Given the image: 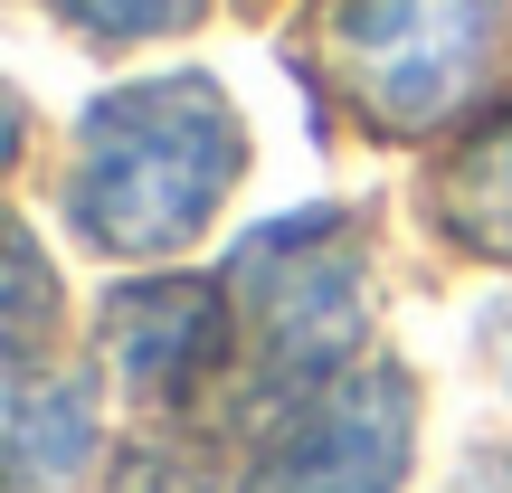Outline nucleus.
<instances>
[{
  "label": "nucleus",
  "instance_id": "obj_1",
  "mask_svg": "<svg viewBox=\"0 0 512 493\" xmlns=\"http://www.w3.org/2000/svg\"><path fill=\"white\" fill-rule=\"evenodd\" d=\"M238 181V114L209 76H162V86H124L76 124V171L67 209L95 247L152 256L181 247L190 228L219 209Z\"/></svg>",
  "mask_w": 512,
  "mask_h": 493
},
{
  "label": "nucleus",
  "instance_id": "obj_2",
  "mask_svg": "<svg viewBox=\"0 0 512 493\" xmlns=\"http://www.w3.org/2000/svg\"><path fill=\"white\" fill-rule=\"evenodd\" d=\"M503 0H323L313 67L370 133H427L484 86Z\"/></svg>",
  "mask_w": 512,
  "mask_h": 493
},
{
  "label": "nucleus",
  "instance_id": "obj_3",
  "mask_svg": "<svg viewBox=\"0 0 512 493\" xmlns=\"http://www.w3.org/2000/svg\"><path fill=\"white\" fill-rule=\"evenodd\" d=\"M228 294L256 313L285 370H313L332 342L361 332V238L342 219H275L228 256Z\"/></svg>",
  "mask_w": 512,
  "mask_h": 493
},
{
  "label": "nucleus",
  "instance_id": "obj_4",
  "mask_svg": "<svg viewBox=\"0 0 512 493\" xmlns=\"http://www.w3.org/2000/svg\"><path fill=\"white\" fill-rule=\"evenodd\" d=\"M399 475H408V389L389 370H361L294 408V427L256 456L247 493H399Z\"/></svg>",
  "mask_w": 512,
  "mask_h": 493
},
{
  "label": "nucleus",
  "instance_id": "obj_5",
  "mask_svg": "<svg viewBox=\"0 0 512 493\" xmlns=\"http://www.w3.org/2000/svg\"><path fill=\"white\" fill-rule=\"evenodd\" d=\"M105 351L133 389L152 399H190L228 351V285H143L114 304Z\"/></svg>",
  "mask_w": 512,
  "mask_h": 493
},
{
  "label": "nucleus",
  "instance_id": "obj_6",
  "mask_svg": "<svg viewBox=\"0 0 512 493\" xmlns=\"http://www.w3.org/2000/svg\"><path fill=\"white\" fill-rule=\"evenodd\" d=\"M437 209H446V238H465L475 256H512V105L446 152Z\"/></svg>",
  "mask_w": 512,
  "mask_h": 493
},
{
  "label": "nucleus",
  "instance_id": "obj_7",
  "mask_svg": "<svg viewBox=\"0 0 512 493\" xmlns=\"http://www.w3.org/2000/svg\"><path fill=\"white\" fill-rule=\"evenodd\" d=\"M76 446H86V399L67 389V408L48 418V389L19 380V389H10V456H19V484H48L57 465H76Z\"/></svg>",
  "mask_w": 512,
  "mask_h": 493
},
{
  "label": "nucleus",
  "instance_id": "obj_8",
  "mask_svg": "<svg viewBox=\"0 0 512 493\" xmlns=\"http://www.w3.org/2000/svg\"><path fill=\"white\" fill-rule=\"evenodd\" d=\"M86 38H162V29H190L200 0H57Z\"/></svg>",
  "mask_w": 512,
  "mask_h": 493
},
{
  "label": "nucleus",
  "instance_id": "obj_9",
  "mask_svg": "<svg viewBox=\"0 0 512 493\" xmlns=\"http://www.w3.org/2000/svg\"><path fill=\"white\" fill-rule=\"evenodd\" d=\"M446 493H512V456H503V446H484V456L465 465V475L446 484Z\"/></svg>",
  "mask_w": 512,
  "mask_h": 493
}]
</instances>
